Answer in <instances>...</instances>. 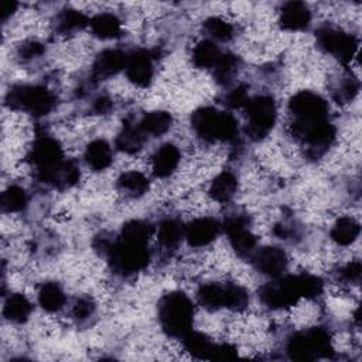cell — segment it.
<instances>
[{
  "label": "cell",
  "instance_id": "6da1fadb",
  "mask_svg": "<svg viewBox=\"0 0 362 362\" xmlns=\"http://www.w3.org/2000/svg\"><path fill=\"white\" fill-rule=\"evenodd\" d=\"M294 117V136L310 146L313 151H321L334 139V127L328 122V106L325 100L313 92L303 90L294 95L288 105Z\"/></svg>",
  "mask_w": 362,
  "mask_h": 362
},
{
  "label": "cell",
  "instance_id": "7a4b0ae2",
  "mask_svg": "<svg viewBox=\"0 0 362 362\" xmlns=\"http://www.w3.org/2000/svg\"><path fill=\"white\" fill-rule=\"evenodd\" d=\"M194 308L189 298L182 293L167 294L158 305V320L164 332L170 337L182 338L191 331Z\"/></svg>",
  "mask_w": 362,
  "mask_h": 362
},
{
  "label": "cell",
  "instance_id": "3957f363",
  "mask_svg": "<svg viewBox=\"0 0 362 362\" xmlns=\"http://www.w3.org/2000/svg\"><path fill=\"white\" fill-rule=\"evenodd\" d=\"M192 127L195 133L209 141L230 140L238 130L235 117L230 113L214 107H202L192 115Z\"/></svg>",
  "mask_w": 362,
  "mask_h": 362
},
{
  "label": "cell",
  "instance_id": "277c9868",
  "mask_svg": "<svg viewBox=\"0 0 362 362\" xmlns=\"http://www.w3.org/2000/svg\"><path fill=\"white\" fill-rule=\"evenodd\" d=\"M112 267L122 274H132L144 269L150 260V253L146 245L129 243L119 240L116 243H109L106 252Z\"/></svg>",
  "mask_w": 362,
  "mask_h": 362
},
{
  "label": "cell",
  "instance_id": "5b68a950",
  "mask_svg": "<svg viewBox=\"0 0 362 362\" xmlns=\"http://www.w3.org/2000/svg\"><path fill=\"white\" fill-rule=\"evenodd\" d=\"M331 351L329 335L322 328L298 332L288 339L287 352L296 361H313Z\"/></svg>",
  "mask_w": 362,
  "mask_h": 362
},
{
  "label": "cell",
  "instance_id": "8992f818",
  "mask_svg": "<svg viewBox=\"0 0 362 362\" xmlns=\"http://www.w3.org/2000/svg\"><path fill=\"white\" fill-rule=\"evenodd\" d=\"M10 106L28 112L34 116L47 115L54 106L52 93L44 86H16L7 95Z\"/></svg>",
  "mask_w": 362,
  "mask_h": 362
},
{
  "label": "cell",
  "instance_id": "52a82bcc",
  "mask_svg": "<svg viewBox=\"0 0 362 362\" xmlns=\"http://www.w3.org/2000/svg\"><path fill=\"white\" fill-rule=\"evenodd\" d=\"M301 297L303 294L298 276H279L274 281H270L260 290L262 301L272 308L293 305Z\"/></svg>",
  "mask_w": 362,
  "mask_h": 362
},
{
  "label": "cell",
  "instance_id": "ba28073f",
  "mask_svg": "<svg viewBox=\"0 0 362 362\" xmlns=\"http://www.w3.org/2000/svg\"><path fill=\"white\" fill-rule=\"evenodd\" d=\"M249 127L247 133L253 139H262L269 133L276 122V105L270 96H256L246 103Z\"/></svg>",
  "mask_w": 362,
  "mask_h": 362
},
{
  "label": "cell",
  "instance_id": "9c48e42d",
  "mask_svg": "<svg viewBox=\"0 0 362 362\" xmlns=\"http://www.w3.org/2000/svg\"><path fill=\"white\" fill-rule=\"evenodd\" d=\"M30 160L37 167L40 178L44 180L64 161L62 148L57 140L51 137H41L33 144Z\"/></svg>",
  "mask_w": 362,
  "mask_h": 362
},
{
  "label": "cell",
  "instance_id": "30bf717a",
  "mask_svg": "<svg viewBox=\"0 0 362 362\" xmlns=\"http://www.w3.org/2000/svg\"><path fill=\"white\" fill-rule=\"evenodd\" d=\"M318 45L328 54L339 58L341 61H349L358 47V42L354 35L345 34L339 30L324 27L317 33Z\"/></svg>",
  "mask_w": 362,
  "mask_h": 362
},
{
  "label": "cell",
  "instance_id": "8fae6325",
  "mask_svg": "<svg viewBox=\"0 0 362 362\" xmlns=\"http://www.w3.org/2000/svg\"><path fill=\"white\" fill-rule=\"evenodd\" d=\"M225 230L228 233L229 242L236 253L242 257L252 256L256 247V239L247 229L246 221L242 216H230L225 222Z\"/></svg>",
  "mask_w": 362,
  "mask_h": 362
},
{
  "label": "cell",
  "instance_id": "7c38bea8",
  "mask_svg": "<svg viewBox=\"0 0 362 362\" xmlns=\"http://www.w3.org/2000/svg\"><path fill=\"white\" fill-rule=\"evenodd\" d=\"M124 71L127 78L139 85L146 86L153 76V61L146 51H133L126 57Z\"/></svg>",
  "mask_w": 362,
  "mask_h": 362
},
{
  "label": "cell",
  "instance_id": "4fadbf2b",
  "mask_svg": "<svg viewBox=\"0 0 362 362\" xmlns=\"http://www.w3.org/2000/svg\"><path fill=\"white\" fill-rule=\"evenodd\" d=\"M219 228L218 221L212 218H198L185 226L184 238L191 246H205L216 238Z\"/></svg>",
  "mask_w": 362,
  "mask_h": 362
},
{
  "label": "cell",
  "instance_id": "5bb4252c",
  "mask_svg": "<svg viewBox=\"0 0 362 362\" xmlns=\"http://www.w3.org/2000/svg\"><path fill=\"white\" fill-rule=\"evenodd\" d=\"M253 262L256 269L267 276L279 277L287 266L286 253L279 247H264L255 253Z\"/></svg>",
  "mask_w": 362,
  "mask_h": 362
},
{
  "label": "cell",
  "instance_id": "9a60e30c",
  "mask_svg": "<svg viewBox=\"0 0 362 362\" xmlns=\"http://www.w3.org/2000/svg\"><path fill=\"white\" fill-rule=\"evenodd\" d=\"M311 13L301 1H288L283 6L280 13V24L286 30L298 31L310 24Z\"/></svg>",
  "mask_w": 362,
  "mask_h": 362
},
{
  "label": "cell",
  "instance_id": "2e32d148",
  "mask_svg": "<svg viewBox=\"0 0 362 362\" xmlns=\"http://www.w3.org/2000/svg\"><path fill=\"white\" fill-rule=\"evenodd\" d=\"M126 57L119 49H106L100 52L93 64V72L99 78H109L124 69Z\"/></svg>",
  "mask_w": 362,
  "mask_h": 362
},
{
  "label": "cell",
  "instance_id": "e0dca14e",
  "mask_svg": "<svg viewBox=\"0 0 362 362\" xmlns=\"http://www.w3.org/2000/svg\"><path fill=\"white\" fill-rule=\"evenodd\" d=\"M180 151L174 144H163L153 156V171L157 177L170 175L178 165Z\"/></svg>",
  "mask_w": 362,
  "mask_h": 362
},
{
  "label": "cell",
  "instance_id": "ac0fdd59",
  "mask_svg": "<svg viewBox=\"0 0 362 362\" xmlns=\"http://www.w3.org/2000/svg\"><path fill=\"white\" fill-rule=\"evenodd\" d=\"M92 33L103 40L115 38L120 34V21L115 14L100 13L89 21Z\"/></svg>",
  "mask_w": 362,
  "mask_h": 362
},
{
  "label": "cell",
  "instance_id": "d6986e66",
  "mask_svg": "<svg viewBox=\"0 0 362 362\" xmlns=\"http://www.w3.org/2000/svg\"><path fill=\"white\" fill-rule=\"evenodd\" d=\"M85 160L93 170H105L112 161L110 146L105 140H95L89 143L85 151Z\"/></svg>",
  "mask_w": 362,
  "mask_h": 362
},
{
  "label": "cell",
  "instance_id": "ffe728a7",
  "mask_svg": "<svg viewBox=\"0 0 362 362\" xmlns=\"http://www.w3.org/2000/svg\"><path fill=\"white\" fill-rule=\"evenodd\" d=\"M171 123H173V119L167 112L156 110V112L146 113L140 120L139 127L144 134L161 136L171 127Z\"/></svg>",
  "mask_w": 362,
  "mask_h": 362
},
{
  "label": "cell",
  "instance_id": "44dd1931",
  "mask_svg": "<svg viewBox=\"0 0 362 362\" xmlns=\"http://www.w3.org/2000/svg\"><path fill=\"white\" fill-rule=\"evenodd\" d=\"M198 301L208 310H216L226 307V284L209 283L198 290Z\"/></svg>",
  "mask_w": 362,
  "mask_h": 362
},
{
  "label": "cell",
  "instance_id": "7402d4cb",
  "mask_svg": "<svg viewBox=\"0 0 362 362\" xmlns=\"http://www.w3.org/2000/svg\"><path fill=\"white\" fill-rule=\"evenodd\" d=\"M31 313V304L23 294H11L3 308L4 317L11 322H24Z\"/></svg>",
  "mask_w": 362,
  "mask_h": 362
},
{
  "label": "cell",
  "instance_id": "603a6c76",
  "mask_svg": "<svg viewBox=\"0 0 362 362\" xmlns=\"http://www.w3.org/2000/svg\"><path fill=\"white\" fill-rule=\"evenodd\" d=\"M359 235V223L349 216L339 218L331 229V238L338 245H351Z\"/></svg>",
  "mask_w": 362,
  "mask_h": 362
},
{
  "label": "cell",
  "instance_id": "cb8c5ba5",
  "mask_svg": "<svg viewBox=\"0 0 362 362\" xmlns=\"http://www.w3.org/2000/svg\"><path fill=\"white\" fill-rule=\"evenodd\" d=\"M221 55L219 48L212 40H202L192 51V61L199 68H214Z\"/></svg>",
  "mask_w": 362,
  "mask_h": 362
},
{
  "label": "cell",
  "instance_id": "d4e9b609",
  "mask_svg": "<svg viewBox=\"0 0 362 362\" xmlns=\"http://www.w3.org/2000/svg\"><path fill=\"white\" fill-rule=\"evenodd\" d=\"M236 187H238V182H236V178L233 177V174L221 173L211 182L209 194L215 201L225 202V201H229L233 197V194L236 191Z\"/></svg>",
  "mask_w": 362,
  "mask_h": 362
},
{
  "label": "cell",
  "instance_id": "484cf974",
  "mask_svg": "<svg viewBox=\"0 0 362 362\" xmlns=\"http://www.w3.org/2000/svg\"><path fill=\"white\" fill-rule=\"evenodd\" d=\"M151 233H153V229H151L150 223H147L144 221L134 219V221H130L123 225L120 239L124 242H129V243L146 245L147 240L150 239Z\"/></svg>",
  "mask_w": 362,
  "mask_h": 362
},
{
  "label": "cell",
  "instance_id": "4316f807",
  "mask_svg": "<svg viewBox=\"0 0 362 362\" xmlns=\"http://www.w3.org/2000/svg\"><path fill=\"white\" fill-rule=\"evenodd\" d=\"M144 137H146V134L140 130L139 124L137 126L127 124L119 133V136L116 139V146L119 147V150H122L124 153H136L137 150L141 148V146L144 143Z\"/></svg>",
  "mask_w": 362,
  "mask_h": 362
},
{
  "label": "cell",
  "instance_id": "83f0119b",
  "mask_svg": "<svg viewBox=\"0 0 362 362\" xmlns=\"http://www.w3.org/2000/svg\"><path fill=\"white\" fill-rule=\"evenodd\" d=\"M40 305L47 311H58L65 303V294L62 288L55 283H45L38 293Z\"/></svg>",
  "mask_w": 362,
  "mask_h": 362
},
{
  "label": "cell",
  "instance_id": "f1b7e54d",
  "mask_svg": "<svg viewBox=\"0 0 362 362\" xmlns=\"http://www.w3.org/2000/svg\"><path fill=\"white\" fill-rule=\"evenodd\" d=\"M184 339V346L185 349L197 356V358H205V359H209L211 358V354H212V349H214V345L205 335L199 334V332H194V331H189L188 334H185L182 337Z\"/></svg>",
  "mask_w": 362,
  "mask_h": 362
},
{
  "label": "cell",
  "instance_id": "f546056e",
  "mask_svg": "<svg viewBox=\"0 0 362 362\" xmlns=\"http://www.w3.org/2000/svg\"><path fill=\"white\" fill-rule=\"evenodd\" d=\"M185 228L175 219H167L158 226V242L165 247H174L184 238Z\"/></svg>",
  "mask_w": 362,
  "mask_h": 362
},
{
  "label": "cell",
  "instance_id": "4dcf8cb0",
  "mask_svg": "<svg viewBox=\"0 0 362 362\" xmlns=\"http://www.w3.org/2000/svg\"><path fill=\"white\" fill-rule=\"evenodd\" d=\"M117 185L126 194L140 195L148 188V181L143 174L137 171H127L120 175V178L117 180Z\"/></svg>",
  "mask_w": 362,
  "mask_h": 362
},
{
  "label": "cell",
  "instance_id": "1f68e13d",
  "mask_svg": "<svg viewBox=\"0 0 362 362\" xmlns=\"http://www.w3.org/2000/svg\"><path fill=\"white\" fill-rule=\"evenodd\" d=\"M1 209L4 212H17L21 211L27 205V194L20 187H8L3 194L0 199Z\"/></svg>",
  "mask_w": 362,
  "mask_h": 362
},
{
  "label": "cell",
  "instance_id": "d6a6232c",
  "mask_svg": "<svg viewBox=\"0 0 362 362\" xmlns=\"http://www.w3.org/2000/svg\"><path fill=\"white\" fill-rule=\"evenodd\" d=\"M238 69V58L232 54L221 55L218 62L214 65V76L218 82L226 83L232 79Z\"/></svg>",
  "mask_w": 362,
  "mask_h": 362
},
{
  "label": "cell",
  "instance_id": "836d02e7",
  "mask_svg": "<svg viewBox=\"0 0 362 362\" xmlns=\"http://www.w3.org/2000/svg\"><path fill=\"white\" fill-rule=\"evenodd\" d=\"M86 24H89L86 16L74 8L64 10L58 17V28L64 33L75 31L78 28H82Z\"/></svg>",
  "mask_w": 362,
  "mask_h": 362
},
{
  "label": "cell",
  "instance_id": "e575fe53",
  "mask_svg": "<svg viewBox=\"0 0 362 362\" xmlns=\"http://www.w3.org/2000/svg\"><path fill=\"white\" fill-rule=\"evenodd\" d=\"M204 30L212 40H218V41H228L233 33L232 25L218 17L208 18L204 23Z\"/></svg>",
  "mask_w": 362,
  "mask_h": 362
},
{
  "label": "cell",
  "instance_id": "d590c367",
  "mask_svg": "<svg viewBox=\"0 0 362 362\" xmlns=\"http://www.w3.org/2000/svg\"><path fill=\"white\" fill-rule=\"evenodd\" d=\"M247 303L246 291L236 284H226V307L239 310L243 308Z\"/></svg>",
  "mask_w": 362,
  "mask_h": 362
},
{
  "label": "cell",
  "instance_id": "8d00e7d4",
  "mask_svg": "<svg viewBox=\"0 0 362 362\" xmlns=\"http://www.w3.org/2000/svg\"><path fill=\"white\" fill-rule=\"evenodd\" d=\"M247 93L243 88H235L232 89L228 96H226V105L230 106V107H240V106H246L247 103Z\"/></svg>",
  "mask_w": 362,
  "mask_h": 362
},
{
  "label": "cell",
  "instance_id": "74e56055",
  "mask_svg": "<svg viewBox=\"0 0 362 362\" xmlns=\"http://www.w3.org/2000/svg\"><path fill=\"white\" fill-rule=\"evenodd\" d=\"M236 356V351L235 348H232L228 344H222V345H214L212 354L209 359H215V361H225V359H233Z\"/></svg>",
  "mask_w": 362,
  "mask_h": 362
},
{
  "label": "cell",
  "instance_id": "f35d334b",
  "mask_svg": "<svg viewBox=\"0 0 362 362\" xmlns=\"http://www.w3.org/2000/svg\"><path fill=\"white\" fill-rule=\"evenodd\" d=\"M92 311H93V304L86 298H79L74 305V315L81 320L89 317Z\"/></svg>",
  "mask_w": 362,
  "mask_h": 362
},
{
  "label": "cell",
  "instance_id": "ab89813d",
  "mask_svg": "<svg viewBox=\"0 0 362 362\" xmlns=\"http://www.w3.org/2000/svg\"><path fill=\"white\" fill-rule=\"evenodd\" d=\"M42 45L40 42H35V41H31V42H27L24 44L21 48H20V55L25 59H31V58H35L38 55L42 54Z\"/></svg>",
  "mask_w": 362,
  "mask_h": 362
},
{
  "label": "cell",
  "instance_id": "60d3db41",
  "mask_svg": "<svg viewBox=\"0 0 362 362\" xmlns=\"http://www.w3.org/2000/svg\"><path fill=\"white\" fill-rule=\"evenodd\" d=\"M342 276L348 281H358L359 276H361V264L358 262H352V263L346 264L342 270Z\"/></svg>",
  "mask_w": 362,
  "mask_h": 362
},
{
  "label": "cell",
  "instance_id": "b9f144b4",
  "mask_svg": "<svg viewBox=\"0 0 362 362\" xmlns=\"http://www.w3.org/2000/svg\"><path fill=\"white\" fill-rule=\"evenodd\" d=\"M110 107H112V103H110V100H109L107 98H105V96L98 98L96 102H95V109H96V112H99V113H106V112L110 110Z\"/></svg>",
  "mask_w": 362,
  "mask_h": 362
},
{
  "label": "cell",
  "instance_id": "7bdbcfd3",
  "mask_svg": "<svg viewBox=\"0 0 362 362\" xmlns=\"http://www.w3.org/2000/svg\"><path fill=\"white\" fill-rule=\"evenodd\" d=\"M16 7H17V3H14V1H3L1 3V18L7 20V17L14 13Z\"/></svg>",
  "mask_w": 362,
  "mask_h": 362
}]
</instances>
